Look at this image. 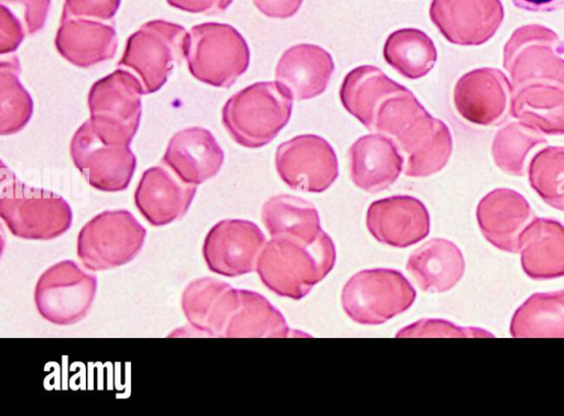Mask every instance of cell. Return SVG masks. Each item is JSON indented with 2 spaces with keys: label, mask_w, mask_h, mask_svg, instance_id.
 Here are the masks:
<instances>
[{
  "label": "cell",
  "mask_w": 564,
  "mask_h": 416,
  "mask_svg": "<svg viewBox=\"0 0 564 416\" xmlns=\"http://www.w3.org/2000/svg\"><path fill=\"white\" fill-rule=\"evenodd\" d=\"M366 223L372 237L394 248H406L430 233L425 205L409 195H394L370 204Z\"/></svg>",
  "instance_id": "17"
},
{
  "label": "cell",
  "mask_w": 564,
  "mask_h": 416,
  "mask_svg": "<svg viewBox=\"0 0 564 416\" xmlns=\"http://www.w3.org/2000/svg\"><path fill=\"white\" fill-rule=\"evenodd\" d=\"M195 194V185L182 182L165 165H156L142 174L134 191V204L150 225L159 227L181 219Z\"/></svg>",
  "instance_id": "19"
},
{
  "label": "cell",
  "mask_w": 564,
  "mask_h": 416,
  "mask_svg": "<svg viewBox=\"0 0 564 416\" xmlns=\"http://www.w3.org/2000/svg\"><path fill=\"white\" fill-rule=\"evenodd\" d=\"M234 0H166L181 11L189 13L216 14L225 11Z\"/></svg>",
  "instance_id": "41"
},
{
  "label": "cell",
  "mask_w": 564,
  "mask_h": 416,
  "mask_svg": "<svg viewBox=\"0 0 564 416\" xmlns=\"http://www.w3.org/2000/svg\"><path fill=\"white\" fill-rule=\"evenodd\" d=\"M305 335L291 330L283 315L259 293L239 289L237 305L224 338H286ZM302 337V336H301Z\"/></svg>",
  "instance_id": "29"
},
{
  "label": "cell",
  "mask_w": 564,
  "mask_h": 416,
  "mask_svg": "<svg viewBox=\"0 0 564 416\" xmlns=\"http://www.w3.org/2000/svg\"><path fill=\"white\" fill-rule=\"evenodd\" d=\"M23 25L26 35H33L45 25L51 0H0Z\"/></svg>",
  "instance_id": "37"
},
{
  "label": "cell",
  "mask_w": 564,
  "mask_h": 416,
  "mask_svg": "<svg viewBox=\"0 0 564 416\" xmlns=\"http://www.w3.org/2000/svg\"><path fill=\"white\" fill-rule=\"evenodd\" d=\"M531 187L549 206L564 211V146H546L528 166Z\"/></svg>",
  "instance_id": "35"
},
{
  "label": "cell",
  "mask_w": 564,
  "mask_h": 416,
  "mask_svg": "<svg viewBox=\"0 0 564 416\" xmlns=\"http://www.w3.org/2000/svg\"><path fill=\"white\" fill-rule=\"evenodd\" d=\"M388 65L408 79L425 76L437 61L432 39L419 29H400L392 32L383 45Z\"/></svg>",
  "instance_id": "32"
},
{
  "label": "cell",
  "mask_w": 564,
  "mask_h": 416,
  "mask_svg": "<svg viewBox=\"0 0 564 416\" xmlns=\"http://www.w3.org/2000/svg\"><path fill=\"white\" fill-rule=\"evenodd\" d=\"M69 153L88 184L101 191L124 190L137 166L135 155L129 145L104 142L94 132L89 120L74 133Z\"/></svg>",
  "instance_id": "12"
},
{
  "label": "cell",
  "mask_w": 564,
  "mask_h": 416,
  "mask_svg": "<svg viewBox=\"0 0 564 416\" xmlns=\"http://www.w3.org/2000/svg\"><path fill=\"white\" fill-rule=\"evenodd\" d=\"M373 132L393 140L404 158V174L410 177L440 172L452 154L453 139L447 124L430 114L408 88L379 107Z\"/></svg>",
  "instance_id": "1"
},
{
  "label": "cell",
  "mask_w": 564,
  "mask_h": 416,
  "mask_svg": "<svg viewBox=\"0 0 564 416\" xmlns=\"http://www.w3.org/2000/svg\"><path fill=\"white\" fill-rule=\"evenodd\" d=\"M275 168L281 179L294 190L322 193L338 176V161L333 146L316 134H300L275 151Z\"/></svg>",
  "instance_id": "13"
},
{
  "label": "cell",
  "mask_w": 564,
  "mask_h": 416,
  "mask_svg": "<svg viewBox=\"0 0 564 416\" xmlns=\"http://www.w3.org/2000/svg\"><path fill=\"white\" fill-rule=\"evenodd\" d=\"M26 35L18 18L4 6H0V53H13Z\"/></svg>",
  "instance_id": "39"
},
{
  "label": "cell",
  "mask_w": 564,
  "mask_h": 416,
  "mask_svg": "<svg viewBox=\"0 0 564 416\" xmlns=\"http://www.w3.org/2000/svg\"><path fill=\"white\" fill-rule=\"evenodd\" d=\"M293 97L279 81H258L232 95L221 121L239 145L258 149L270 143L288 124Z\"/></svg>",
  "instance_id": "3"
},
{
  "label": "cell",
  "mask_w": 564,
  "mask_h": 416,
  "mask_svg": "<svg viewBox=\"0 0 564 416\" xmlns=\"http://www.w3.org/2000/svg\"><path fill=\"white\" fill-rule=\"evenodd\" d=\"M0 216L10 232L25 240H52L72 226L73 212L59 195L31 187L1 167Z\"/></svg>",
  "instance_id": "4"
},
{
  "label": "cell",
  "mask_w": 564,
  "mask_h": 416,
  "mask_svg": "<svg viewBox=\"0 0 564 416\" xmlns=\"http://www.w3.org/2000/svg\"><path fill=\"white\" fill-rule=\"evenodd\" d=\"M264 244L265 237L256 223L243 219H225L207 232L203 256L213 273L235 277L256 269Z\"/></svg>",
  "instance_id": "14"
},
{
  "label": "cell",
  "mask_w": 564,
  "mask_h": 416,
  "mask_svg": "<svg viewBox=\"0 0 564 416\" xmlns=\"http://www.w3.org/2000/svg\"><path fill=\"white\" fill-rule=\"evenodd\" d=\"M528 200L510 188H496L477 205L476 218L484 238L497 249L519 253L520 237L533 220Z\"/></svg>",
  "instance_id": "18"
},
{
  "label": "cell",
  "mask_w": 564,
  "mask_h": 416,
  "mask_svg": "<svg viewBox=\"0 0 564 416\" xmlns=\"http://www.w3.org/2000/svg\"><path fill=\"white\" fill-rule=\"evenodd\" d=\"M547 141L541 131L523 122H510L498 130L491 144V155L496 165L505 173L514 176L524 174L528 154Z\"/></svg>",
  "instance_id": "34"
},
{
  "label": "cell",
  "mask_w": 564,
  "mask_h": 416,
  "mask_svg": "<svg viewBox=\"0 0 564 416\" xmlns=\"http://www.w3.org/2000/svg\"><path fill=\"white\" fill-rule=\"evenodd\" d=\"M523 272L532 280L564 276V226L551 218H533L520 237Z\"/></svg>",
  "instance_id": "25"
},
{
  "label": "cell",
  "mask_w": 564,
  "mask_h": 416,
  "mask_svg": "<svg viewBox=\"0 0 564 416\" xmlns=\"http://www.w3.org/2000/svg\"><path fill=\"white\" fill-rule=\"evenodd\" d=\"M514 338H564V289L531 295L513 314Z\"/></svg>",
  "instance_id": "31"
},
{
  "label": "cell",
  "mask_w": 564,
  "mask_h": 416,
  "mask_svg": "<svg viewBox=\"0 0 564 416\" xmlns=\"http://www.w3.org/2000/svg\"><path fill=\"white\" fill-rule=\"evenodd\" d=\"M509 114L547 135L564 134V88L529 84L512 89Z\"/></svg>",
  "instance_id": "28"
},
{
  "label": "cell",
  "mask_w": 564,
  "mask_h": 416,
  "mask_svg": "<svg viewBox=\"0 0 564 416\" xmlns=\"http://www.w3.org/2000/svg\"><path fill=\"white\" fill-rule=\"evenodd\" d=\"M349 163L352 183L365 191L378 193L398 179L404 158L391 138L370 133L350 146Z\"/></svg>",
  "instance_id": "23"
},
{
  "label": "cell",
  "mask_w": 564,
  "mask_h": 416,
  "mask_svg": "<svg viewBox=\"0 0 564 416\" xmlns=\"http://www.w3.org/2000/svg\"><path fill=\"white\" fill-rule=\"evenodd\" d=\"M17 56L0 63V133L11 135L21 131L33 113V100L20 81Z\"/></svg>",
  "instance_id": "33"
},
{
  "label": "cell",
  "mask_w": 564,
  "mask_h": 416,
  "mask_svg": "<svg viewBox=\"0 0 564 416\" xmlns=\"http://www.w3.org/2000/svg\"><path fill=\"white\" fill-rule=\"evenodd\" d=\"M55 47L68 63L88 68L115 56L118 36L113 23L62 14Z\"/></svg>",
  "instance_id": "21"
},
{
  "label": "cell",
  "mask_w": 564,
  "mask_h": 416,
  "mask_svg": "<svg viewBox=\"0 0 564 416\" xmlns=\"http://www.w3.org/2000/svg\"><path fill=\"white\" fill-rule=\"evenodd\" d=\"M397 337H492L479 328H463L444 320L424 319L400 330Z\"/></svg>",
  "instance_id": "36"
},
{
  "label": "cell",
  "mask_w": 564,
  "mask_h": 416,
  "mask_svg": "<svg viewBox=\"0 0 564 416\" xmlns=\"http://www.w3.org/2000/svg\"><path fill=\"white\" fill-rule=\"evenodd\" d=\"M330 53L323 47L302 43L283 52L275 67V79L295 100H307L323 94L334 74Z\"/></svg>",
  "instance_id": "24"
},
{
  "label": "cell",
  "mask_w": 564,
  "mask_h": 416,
  "mask_svg": "<svg viewBox=\"0 0 564 416\" xmlns=\"http://www.w3.org/2000/svg\"><path fill=\"white\" fill-rule=\"evenodd\" d=\"M257 9L271 19H289L295 15L303 0H252Z\"/></svg>",
  "instance_id": "40"
},
{
  "label": "cell",
  "mask_w": 564,
  "mask_h": 416,
  "mask_svg": "<svg viewBox=\"0 0 564 416\" xmlns=\"http://www.w3.org/2000/svg\"><path fill=\"white\" fill-rule=\"evenodd\" d=\"M517 8L532 12H552L564 9V0H511Z\"/></svg>",
  "instance_id": "42"
},
{
  "label": "cell",
  "mask_w": 564,
  "mask_h": 416,
  "mask_svg": "<svg viewBox=\"0 0 564 416\" xmlns=\"http://www.w3.org/2000/svg\"><path fill=\"white\" fill-rule=\"evenodd\" d=\"M161 162L182 182L197 186L220 171L224 152L209 130L189 127L171 138Z\"/></svg>",
  "instance_id": "20"
},
{
  "label": "cell",
  "mask_w": 564,
  "mask_h": 416,
  "mask_svg": "<svg viewBox=\"0 0 564 416\" xmlns=\"http://www.w3.org/2000/svg\"><path fill=\"white\" fill-rule=\"evenodd\" d=\"M143 94L138 77L123 68L95 81L87 102L97 136L109 144L130 145L140 124Z\"/></svg>",
  "instance_id": "6"
},
{
  "label": "cell",
  "mask_w": 564,
  "mask_h": 416,
  "mask_svg": "<svg viewBox=\"0 0 564 416\" xmlns=\"http://www.w3.org/2000/svg\"><path fill=\"white\" fill-rule=\"evenodd\" d=\"M121 0H65L62 14L109 21L117 13Z\"/></svg>",
  "instance_id": "38"
},
{
  "label": "cell",
  "mask_w": 564,
  "mask_h": 416,
  "mask_svg": "<svg viewBox=\"0 0 564 416\" xmlns=\"http://www.w3.org/2000/svg\"><path fill=\"white\" fill-rule=\"evenodd\" d=\"M406 87L392 80L380 68L361 65L349 70L339 88L343 107L369 131H373L377 110L390 96Z\"/></svg>",
  "instance_id": "27"
},
{
  "label": "cell",
  "mask_w": 564,
  "mask_h": 416,
  "mask_svg": "<svg viewBox=\"0 0 564 416\" xmlns=\"http://www.w3.org/2000/svg\"><path fill=\"white\" fill-rule=\"evenodd\" d=\"M96 291L94 275L85 273L76 262L64 260L41 274L34 289V303L45 320L69 326L88 314Z\"/></svg>",
  "instance_id": "11"
},
{
  "label": "cell",
  "mask_w": 564,
  "mask_h": 416,
  "mask_svg": "<svg viewBox=\"0 0 564 416\" xmlns=\"http://www.w3.org/2000/svg\"><path fill=\"white\" fill-rule=\"evenodd\" d=\"M406 270L423 292L444 293L463 277L465 260L454 242L433 238L411 253Z\"/></svg>",
  "instance_id": "26"
},
{
  "label": "cell",
  "mask_w": 564,
  "mask_h": 416,
  "mask_svg": "<svg viewBox=\"0 0 564 416\" xmlns=\"http://www.w3.org/2000/svg\"><path fill=\"white\" fill-rule=\"evenodd\" d=\"M505 17L500 0H432L430 18L442 35L457 45H481Z\"/></svg>",
  "instance_id": "15"
},
{
  "label": "cell",
  "mask_w": 564,
  "mask_h": 416,
  "mask_svg": "<svg viewBox=\"0 0 564 416\" xmlns=\"http://www.w3.org/2000/svg\"><path fill=\"white\" fill-rule=\"evenodd\" d=\"M238 296L239 289L223 281L212 277L197 278L182 293V310L196 332L224 338Z\"/></svg>",
  "instance_id": "22"
},
{
  "label": "cell",
  "mask_w": 564,
  "mask_h": 416,
  "mask_svg": "<svg viewBox=\"0 0 564 416\" xmlns=\"http://www.w3.org/2000/svg\"><path fill=\"white\" fill-rule=\"evenodd\" d=\"M185 58L189 73L197 80L228 88L248 69L250 51L232 25L205 22L188 31Z\"/></svg>",
  "instance_id": "5"
},
{
  "label": "cell",
  "mask_w": 564,
  "mask_h": 416,
  "mask_svg": "<svg viewBox=\"0 0 564 416\" xmlns=\"http://www.w3.org/2000/svg\"><path fill=\"white\" fill-rule=\"evenodd\" d=\"M147 230L128 210H106L79 231L77 255L90 271L124 265L141 251Z\"/></svg>",
  "instance_id": "9"
},
{
  "label": "cell",
  "mask_w": 564,
  "mask_h": 416,
  "mask_svg": "<svg viewBox=\"0 0 564 416\" xmlns=\"http://www.w3.org/2000/svg\"><path fill=\"white\" fill-rule=\"evenodd\" d=\"M187 35L181 24L149 21L128 37L118 66L131 69L144 94H153L166 83L175 64L185 57Z\"/></svg>",
  "instance_id": "7"
},
{
  "label": "cell",
  "mask_w": 564,
  "mask_h": 416,
  "mask_svg": "<svg viewBox=\"0 0 564 416\" xmlns=\"http://www.w3.org/2000/svg\"><path fill=\"white\" fill-rule=\"evenodd\" d=\"M262 222L271 238H296L313 242L323 232L315 206L299 196L281 194L262 206Z\"/></svg>",
  "instance_id": "30"
},
{
  "label": "cell",
  "mask_w": 564,
  "mask_h": 416,
  "mask_svg": "<svg viewBox=\"0 0 564 416\" xmlns=\"http://www.w3.org/2000/svg\"><path fill=\"white\" fill-rule=\"evenodd\" d=\"M415 297V289L401 272L371 269L348 280L341 292V305L355 322L373 326L408 310Z\"/></svg>",
  "instance_id": "8"
},
{
  "label": "cell",
  "mask_w": 564,
  "mask_h": 416,
  "mask_svg": "<svg viewBox=\"0 0 564 416\" xmlns=\"http://www.w3.org/2000/svg\"><path fill=\"white\" fill-rule=\"evenodd\" d=\"M512 86L498 68L482 67L464 74L454 87L456 111L469 123L499 124L509 113Z\"/></svg>",
  "instance_id": "16"
},
{
  "label": "cell",
  "mask_w": 564,
  "mask_h": 416,
  "mask_svg": "<svg viewBox=\"0 0 564 416\" xmlns=\"http://www.w3.org/2000/svg\"><path fill=\"white\" fill-rule=\"evenodd\" d=\"M564 41L541 24H527L511 34L503 47V67L512 89L529 84L564 88Z\"/></svg>",
  "instance_id": "10"
},
{
  "label": "cell",
  "mask_w": 564,
  "mask_h": 416,
  "mask_svg": "<svg viewBox=\"0 0 564 416\" xmlns=\"http://www.w3.org/2000/svg\"><path fill=\"white\" fill-rule=\"evenodd\" d=\"M336 250L323 231L313 242L275 237L262 248L256 270L261 282L279 296L305 297L332 271Z\"/></svg>",
  "instance_id": "2"
}]
</instances>
